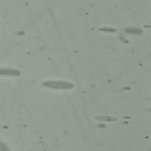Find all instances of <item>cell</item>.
I'll return each mask as SVG.
<instances>
[{
  "label": "cell",
  "instance_id": "6da1fadb",
  "mask_svg": "<svg viewBox=\"0 0 151 151\" xmlns=\"http://www.w3.org/2000/svg\"><path fill=\"white\" fill-rule=\"evenodd\" d=\"M43 86L56 89H70L75 86L72 83L64 81H50L43 83Z\"/></svg>",
  "mask_w": 151,
  "mask_h": 151
},
{
  "label": "cell",
  "instance_id": "7a4b0ae2",
  "mask_svg": "<svg viewBox=\"0 0 151 151\" xmlns=\"http://www.w3.org/2000/svg\"><path fill=\"white\" fill-rule=\"evenodd\" d=\"M20 74V71L16 69H0L1 75L16 76H19Z\"/></svg>",
  "mask_w": 151,
  "mask_h": 151
},
{
  "label": "cell",
  "instance_id": "3957f363",
  "mask_svg": "<svg viewBox=\"0 0 151 151\" xmlns=\"http://www.w3.org/2000/svg\"><path fill=\"white\" fill-rule=\"evenodd\" d=\"M126 32L131 33V34H134V35H139L142 32V30L138 28H131L129 29L125 30Z\"/></svg>",
  "mask_w": 151,
  "mask_h": 151
}]
</instances>
